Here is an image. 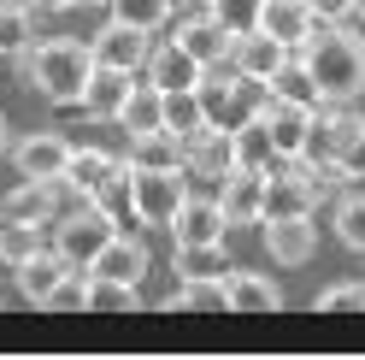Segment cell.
I'll return each instance as SVG.
<instances>
[{
    "mask_svg": "<svg viewBox=\"0 0 365 360\" xmlns=\"http://www.w3.org/2000/svg\"><path fill=\"white\" fill-rule=\"evenodd\" d=\"M165 307H195V313H224L230 307V289L224 278H177V289L165 296Z\"/></svg>",
    "mask_w": 365,
    "mask_h": 360,
    "instance_id": "cell-29",
    "label": "cell"
},
{
    "mask_svg": "<svg viewBox=\"0 0 365 360\" xmlns=\"http://www.w3.org/2000/svg\"><path fill=\"white\" fill-rule=\"evenodd\" d=\"M236 136V166H254V171H277V142H271V124H265V112L259 119H247L242 130H230Z\"/></svg>",
    "mask_w": 365,
    "mask_h": 360,
    "instance_id": "cell-28",
    "label": "cell"
},
{
    "mask_svg": "<svg viewBox=\"0 0 365 360\" xmlns=\"http://www.w3.org/2000/svg\"><path fill=\"white\" fill-rule=\"evenodd\" d=\"M195 6H212V0H195Z\"/></svg>",
    "mask_w": 365,
    "mask_h": 360,
    "instance_id": "cell-44",
    "label": "cell"
},
{
    "mask_svg": "<svg viewBox=\"0 0 365 360\" xmlns=\"http://www.w3.org/2000/svg\"><path fill=\"white\" fill-rule=\"evenodd\" d=\"M336 166H341V177H348V184H365V130L348 142V154H341Z\"/></svg>",
    "mask_w": 365,
    "mask_h": 360,
    "instance_id": "cell-38",
    "label": "cell"
},
{
    "mask_svg": "<svg viewBox=\"0 0 365 360\" xmlns=\"http://www.w3.org/2000/svg\"><path fill=\"white\" fill-rule=\"evenodd\" d=\"M118 236V224H112L106 213H95V207H77V213H65L59 219V231H53V249L71 260V266H88L106 242Z\"/></svg>",
    "mask_w": 365,
    "mask_h": 360,
    "instance_id": "cell-6",
    "label": "cell"
},
{
    "mask_svg": "<svg viewBox=\"0 0 365 360\" xmlns=\"http://www.w3.org/2000/svg\"><path fill=\"white\" fill-rule=\"evenodd\" d=\"M88 48H95V65H112V71H142L148 54H153V30H135V24H124V18L106 12V30L88 41Z\"/></svg>",
    "mask_w": 365,
    "mask_h": 360,
    "instance_id": "cell-8",
    "label": "cell"
},
{
    "mask_svg": "<svg viewBox=\"0 0 365 360\" xmlns=\"http://www.w3.org/2000/svg\"><path fill=\"white\" fill-rule=\"evenodd\" d=\"M218 207H224V219H230V231H236V224H259L265 219V171L236 166L230 177H224Z\"/></svg>",
    "mask_w": 365,
    "mask_h": 360,
    "instance_id": "cell-12",
    "label": "cell"
},
{
    "mask_svg": "<svg viewBox=\"0 0 365 360\" xmlns=\"http://www.w3.org/2000/svg\"><path fill=\"white\" fill-rule=\"evenodd\" d=\"M224 289H230V313H277L283 307V289L265 272H247V266H236V272L224 278Z\"/></svg>",
    "mask_w": 365,
    "mask_h": 360,
    "instance_id": "cell-19",
    "label": "cell"
},
{
    "mask_svg": "<svg viewBox=\"0 0 365 360\" xmlns=\"http://www.w3.org/2000/svg\"><path fill=\"white\" fill-rule=\"evenodd\" d=\"M336 236H341V249L365 254V195H341L336 201Z\"/></svg>",
    "mask_w": 365,
    "mask_h": 360,
    "instance_id": "cell-32",
    "label": "cell"
},
{
    "mask_svg": "<svg viewBox=\"0 0 365 360\" xmlns=\"http://www.w3.org/2000/svg\"><path fill=\"white\" fill-rule=\"evenodd\" d=\"M265 101H271L265 77L236 71L230 59L200 71V106H207V124H218V130H242L247 119H259V112H265Z\"/></svg>",
    "mask_w": 365,
    "mask_h": 360,
    "instance_id": "cell-3",
    "label": "cell"
},
{
    "mask_svg": "<svg viewBox=\"0 0 365 360\" xmlns=\"http://www.w3.org/2000/svg\"><path fill=\"white\" fill-rule=\"evenodd\" d=\"M177 278H230L236 260L224 242H177V260H171Z\"/></svg>",
    "mask_w": 365,
    "mask_h": 360,
    "instance_id": "cell-25",
    "label": "cell"
},
{
    "mask_svg": "<svg viewBox=\"0 0 365 360\" xmlns=\"http://www.w3.org/2000/svg\"><path fill=\"white\" fill-rule=\"evenodd\" d=\"M318 313H365V284H330L318 296Z\"/></svg>",
    "mask_w": 365,
    "mask_h": 360,
    "instance_id": "cell-37",
    "label": "cell"
},
{
    "mask_svg": "<svg viewBox=\"0 0 365 360\" xmlns=\"http://www.w3.org/2000/svg\"><path fill=\"white\" fill-rule=\"evenodd\" d=\"M130 189H135V213H142V224H153V231H171L177 207L189 201L182 171H142V166H130Z\"/></svg>",
    "mask_w": 365,
    "mask_h": 360,
    "instance_id": "cell-4",
    "label": "cell"
},
{
    "mask_svg": "<svg viewBox=\"0 0 365 360\" xmlns=\"http://www.w3.org/2000/svg\"><path fill=\"white\" fill-rule=\"evenodd\" d=\"M48 236H53V224H30V219H12V213H0V266H18V260H30L36 249H48Z\"/></svg>",
    "mask_w": 365,
    "mask_h": 360,
    "instance_id": "cell-26",
    "label": "cell"
},
{
    "mask_svg": "<svg viewBox=\"0 0 365 360\" xmlns=\"http://www.w3.org/2000/svg\"><path fill=\"white\" fill-rule=\"evenodd\" d=\"M159 124H165V89L135 83L124 112H118V130H124V136H142V130H159Z\"/></svg>",
    "mask_w": 365,
    "mask_h": 360,
    "instance_id": "cell-27",
    "label": "cell"
},
{
    "mask_svg": "<svg viewBox=\"0 0 365 360\" xmlns=\"http://www.w3.org/2000/svg\"><path fill=\"white\" fill-rule=\"evenodd\" d=\"M30 41H36V18L0 0V54H18V48H30Z\"/></svg>",
    "mask_w": 365,
    "mask_h": 360,
    "instance_id": "cell-34",
    "label": "cell"
},
{
    "mask_svg": "<svg viewBox=\"0 0 365 360\" xmlns=\"http://www.w3.org/2000/svg\"><path fill=\"white\" fill-rule=\"evenodd\" d=\"M148 266H153V260H148V249H142V236H135V231H118L95 260H88V278H106V284H130V289H142Z\"/></svg>",
    "mask_w": 365,
    "mask_h": 360,
    "instance_id": "cell-9",
    "label": "cell"
},
{
    "mask_svg": "<svg viewBox=\"0 0 365 360\" xmlns=\"http://www.w3.org/2000/svg\"><path fill=\"white\" fill-rule=\"evenodd\" d=\"M53 12H71V6H95V0H48Z\"/></svg>",
    "mask_w": 365,
    "mask_h": 360,
    "instance_id": "cell-40",
    "label": "cell"
},
{
    "mask_svg": "<svg viewBox=\"0 0 365 360\" xmlns=\"http://www.w3.org/2000/svg\"><path fill=\"white\" fill-rule=\"evenodd\" d=\"M142 71H148L153 89H200V71H207V65H200L195 54H182L177 41H153Z\"/></svg>",
    "mask_w": 365,
    "mask_h": 360,
    "instance_id": "cell-15",
    "label": "cell"
},
{
    "mask_svg": "<svg viewBox=\"0 0 365 360\" xmlns=\"http://www.w3.org/2000/svg\"><path fill=\"white\" fill-rule=\"evenodd\" d=\"M354 18H365V0H354Z\"/></svg>",
    "mask_w": 365,
    "mask_h": 360,
    "instance_id": "cell-43",
    "label": "cell"
},
{
    "mask_svg": "<svg viewBox=\"0 0 365 360\" xmlns=\"http://www.w3.org/2000/svg\"><path fill=\"white\" fill-rule=\"evenodd\" d=\"M124 166H142V171H182L189 166V142L177 136V130H142V136H130V154Z\"/></svg>",
    "mask_w": 365,
    "mask_h": 360,
    "instance_id": "cell-14",
    "label": "cell"
},
{
    "mask_svg": "<svg viewBox=\"0 0 365 360\" xmlns=\"http://www.w3.org/2000/svg\"><path fill=\"white\" fill-rule=\"evenodd\" d=\"M71 136L65 130H30V136L12 142V166L18 177H36V184H53V177H65V160H71Z\"/></svg>",
    "mask_w": 365,
    "mask_h": 360,
    "instance_id": "cell-5",
    "label": "cell"
},
{
    "mask_svg": "<svg viewBox=\"0 0 365 360\" xmlns=\"http://www.w3.org/2000/svg\"><path fill=\"white\" fill-rule=\"evenodd\" d=\"M165 6H171V12H189V6H195V0H165Z\"/></svg>",
    "mask_w": 365,
    "mask_h": 360,
    "instance_id": "cell-42",
    "label": "cell"
},
{
    "mask_svg": "<svg viewBox=\"0 0 365 360\" xmlns=\"http://www.w3.org/2000/svg\"><path fill=\"white\" fill-rule=\"evenodd\" d=\"M118 166H124L118 154H106V148H95V142H77V148H71V160H65V184L83 189V195H95Z\"/></svg>",
    "mask_w": 365,
    "mask_h": 360,
    "instance_id": "cell-24",
    "label": "cell"
},
{
    "mask_svg": "<svg viewBox=\"0 0 365 360\" xmlns=\"http://www.w3.org/2000/svg\"><path fill=\"white\" fill-rule=\"evenodd\" d=\"M95 6H112V0H95Z\"/></svg>",
    "mask_w": 365,
    "mask_h": 360,
    "instance_id": "cell-45",
    "label": "cell"
},
{
    "mask_svg": "<svg viewBox=\"0 0 365 360\" xmlns=\"http://www.w3.org/2000/svg\"><path fill=\"white\" fill-rule=\"evenodd\" d=\"M259 231H265V249H271L277 266H307V260L318 254V224H312V213L271 219V224H259Z\"/></svg>",
    "mask_w": 365,
    "mask_h": 360,
    "instance_id": "cell-11",
    "label": "cell"
},
{
    "mask_svg": "<svg viewBox=\"0 0 365 360\" xmlns=\"http://www.w3.org/2000/svg\"><path fill=\"white\" fill-rule=\"evenodd\" d=\"M207 124V106H200V89H165V130H177L182 142Z\"/></svg>",
    "mask_w": 365,
    "mask_h": 360,
    "instance_id": "cell-31",
    "label": "cell"
},
{
    "mask_svg": "<svg viewBox=\"0 0 365 360\" xmlns=\"http://www.w3.org/2000/svg\"><path fill=\"white\" fill-rule=\"evenodd\" d=\"M259 6L265 0H212V18L230 36H247V30H259Z\"/></svg>",
    "mask_w": 365,
    "mask_h": 360,
    "instance_id": "cell-35",
    "label": "cell"
},
{
    "mask_svg": "<svg viewBox=\"0 0 365 360\" xmlns=\"http://www.w3.org/2000/svg\"><path fill=\"white\" fill-rule=\"evenodd\" d=\"M301 59L312 65L324 101H354L365 89V30H348V24H318L312 41L301 48Z\"/></svg>",
    "mask_w": 365,
    "mask_h": 360,
    "instance_id": "cell-2",
    "label": "cell"
},
{
    "mask_svg": "<svg viewBox=\"0 0 365 360\" xmlns=\"http://www.w3.org/2000/svg\"><path fill=\"white\" fill-rule=\"evenodd\" d=\"M106 12H112V18H124V24H135V30H159V24L171 18L165 0H112Z\"/></svg>",
    "mask_w": 365,
    "mask_h": 360,
    "instance_id": "cell-33",
    "label": "cell"
},
{
    "mask_svg": "<svg viewBox=\"0 0 365 360\" xmlns=\"http://www.w3.org/2000/svg\"><path fill=\"white\" fill-rule=\"evenodd\" d=\"M307 6L318 12V24H348L354 18V0H307Z\"/></svg>",
    "mask_w": 365,
    "mask_h": 360,
    "instance_id": "cell-39",
    "label": "cell"
},
{
    "mask_svg": "<svg viewBox=\"0 0 365 360\" xmlns=\"http://www.w3.org/2000/svg\"><path fill=\"white\" fill-rule=\"evenodd\" d=\"M71 272V260H65L53 242L48 249H36L30 260H18L12 266V278H18V296L24 301H36V307H53V296H59V278Z\"/></svg>",
    "mask_w": 365,
    "mask_h": 360,
    "instance_id": "cell-10",
    "label": "cell"
},
{
    "mask_svg": "<svg viewBox=\"0 0 365 360\" xmlns=\"http://www.w3.org/2000/svg\"><path fill=\"white\" fill-rule=\"evenodd\" d=\"M189 171H236V136L230 130H218V124H200L195 136H189Z\"/></svg>",
    "mask_w": 365,
    "mask_h": 360,
    "instance_id": "cell-23",
    "label": "cell"
},
{
    "mask_svg": "<svg viewBox=\"0 0 365 360\" xmlns=\"http://www.w3.org/2000/svg\"><path fill=\"white\" fill-rule=\"evenodd\" d=\"M265 89H271V101H301V106H324V89H318V77H312V65L301 59V54H289L277 71L265 77Z\"/></svg>",
    "mask_w": 365,
    "mask_h": 360,
    "instance_id": "cell-20",
    "label": "cell"
},
{
    "mask_svg": "<svg viewBox=\"0 0 365 360\" xmlns=\"http://www.w3.org/2000/svg\"><path fill=\"white\" fill-rule=\"evenodd\" d=\"M135 301V289L130 284H106V278H88V307H101V313H130Z\"/></svg>",
    "mask_w": 365,
    "mask_h": 360,
    "instance_id": "cell-36",
    "label": "cell"
},
{
    "mask_svg": "<svg viewBox=\"0 0 365 360\" xmlns=\"http://www.w3.org/2000/svg\"><path fill=\"white\" fill-rule=\"evenodd\" d=\"M0 154H12V136H6V119H0Z\"/></svg>",
    "mask_w": 365,
    "mask_h": 360,
    "instance_id": "cell-41",
    "label": "cell"
},
{
    "mask_svg": "<svg viewBox=\"0 0 365 360\" xmlns=\"http://www.w3.org/2000/svg\"><path fill=\"white\" fill-rule=\"evenodd\" d=\"M0 213L30 219V224H53V184H36V177H24V184L0 201Z\"/></svg>",
    "mask_w": 365,
    "mask_h": 360,
    "instance_id": "cell-30",
    "label": "cell"
},
{
    "mask_svg": "<svg viewBox=\"0 0 365 360\" xmlns=\"http://www.w3.org/2000/svg\"><path fill=\"white\" fill-rule=\"evenodd\" d=\"M312 112L318 106H301V101H265V124H271V142L277 154H301L307 136H312Z\"/></svg>",
    "mask_w": 365,
    "mask_h": 360,
    "instance_id": "cell-18",
    "label": "cell"
},
{
    "mask_svg": "<svg viewBox=\"0 0 365 360\" xmlns=\"http://www.w3.org/2000/svg\"><path fill=\"white\" fill-rule=\"evenodd\" d=\"M171 41H177L182 54H195L200 65H224L230 48H236V36L212 18V6H189V12H182V24L171 30Z\"/></svg>",
    "mask_w": 365,
    "mask_h": 360,
    "instance_id": "cell-7",
    "label": "cell"
},
{
    "mask_svg": "<svg viewBox=\"0 0 365 360\" xmlns=\"http://www.w3.org/2000/svg\"><path fill=\"white\" fill-rule=\"evenodd\" d=\"M294 48H283L277 36H265V30H247V36H236V48H230V65L236 71H247V77H271L277 65L289 59Z\"/></svg>",
    "mask_w": 365,
    "mask_h": 360,
    "instance_id": "cell-22",
    "label": "cell"
},
{
    "mask_svg": "<svg viewBox=\"0 0 365 360\" xmlns=\"http://www.w3.org/2000/svg\"><path fill=\"white\" fill-rule=\"evenodd\" d=\"M259 30L301 54L307 41H312V30H318V12L307 6V0H265V6H259Z\"/></svg>",
    "mask_w": 365,
    "mask_h": 360,
    "instance_id": "cell-13",
    "label": "cell"
},
{
    "mask_svg": "<svg viewBox=\"0 0 365 360\" xmlns=\"http://www.w3.org/2000/svg\"><path fill=\"white\" fill-rule=\"evenodd\" d=\"M88 207L95 213H106L112 224H118V231H142V213H135V189H130V166H118L106 177V184L88 195Z\"/></svg>",
    "mask_w": 365,
    "mask_h": 360,
    "instance_id": "cell-21",
    "label": "cell"
},
{
    "mask_svg": "<svg viewBox=\"0 0 365 360\" xmlns=\"http://www.w3.org/2000/svg\"><path fill=\"white\" fill-rule=\"evenodd\" d=\"M224 231H230L224 207H218V201H200V195H189L177 207V219H171V236L177 242H224Z\"/></svg>",
    "mask_w": 365,
    "mask_h": 360,
    "instance_id": "cell-17",
    "label": "cell"
},
{
    "mask_svg": "<svg viewBox=\"0 0 365 360\" xmlns=\"http://www.w3.org/2000/svg\"><path fill=\"white\" fill-rule=\"evenodd\" d=\"M130 89H135V71H112V65H95V77H88L83 89V112L88 119H112L118 124V112L130 101Z\"/></svg>",
    "mask_w": 365,
    "mask_h": 360,
    "instance_id": "cell-16",
    "label": "cell"
},
{
    "mask_svg": "<svg viewBox=\"0 0 365 360\" xmlns=\"http://www.w3.org/2000/svg\"><path fill=\"white\" fill-rule=\"evenodd\" d=\"M18 77H24L41 101L53 106H77L83 112V89L95 77V48L77 36H53V41H30V48H18Z\"/></svg>",
    "mask_w": 365,
    "mask_h": 360,
    "instance_id": "cell-1",
    "label": "cell"
}]
</instances>
